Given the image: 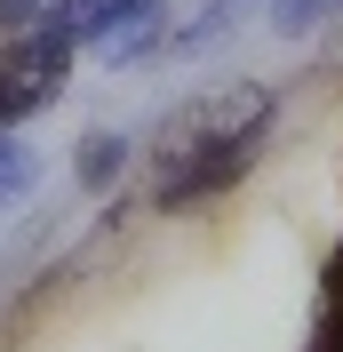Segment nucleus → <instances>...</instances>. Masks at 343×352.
Returning <instances> with one entry per match:
<instances>
[{
	"label": "nucleus",
	"instance_id": "obj_1",
	"mask_svg": "<svg viewBox=\"0 0 343 352\" xmlns=\"http://www.w3.org/2000/svg\"><path fill=\"white\" fill-rule=\"evenodd\" d=\"M272 88L256 80H224L192 104H176L144 144V176H152V208H192V200L224 192L248 160H256L263 129H272Z\"/></svg>",
	"mask_w": 343,
	"mask_h": 352
},
{
	"label": "nucleus",
	"instance_id": "obj_2",
	"mask_svg": "<svg viewBox=\"0 0 343 352\" xmlns=\"http://www.w3.org/2000/svg\"><path fill=\"white\" fill-rule=\"evenodd\" d=\"M72 32L56 16H40V32H24L8 56H0V129H16V120H32V112H48L56 96H64V72H72Z\"/></svg>",
	"mask_w": 343,
	"mask_h": 352
},
{
	"label": "nucleus",
	"instance_id": "obj_3",
	"mask_svg": "<svg viewBox=\"0 0 343 352\" xmlns=\"http://www.w3.org/2000/svg\"><path fill=\"white\" fill-rule=\"evenodd\" d=\"M152 8H160V0H56V24H64L72 41H96L104 48L112 32H120V24H136V16H152Z\"/></svg>",
	"mask_w": 343,
	"mask_h": 352
},
{
	"label": "nucleus",
	"instance_id": "obj_4",
	"mask_svg": "<svg viewBox=\"0 0 343 352\" xmlns=\"http://www.w3.org/2000/svg\"><path fill=\"white\" fill-rule=\"evenodd\" d=\"M32 184H40V153H32L16 129H0V208H16Z\"/></svg>",
	"mask_w": 343,
	"mask_h": 352
},
{
	"label": "nucleus",
	"instance_id": "obj_5",
	"mask_svg": "<svg viewBox=\"0 0 343 352\" xmlns=\"http://www.w3.org/2000/svg\"><path fill=\"white\" fill-rule=\"evenodd\" d=\"M120 153H128L120 136H88V144H80V160H72V176L96 192V184H112V176H120Z\"/></svg>",
	"mask_w": 343,
	"mask_h": 352
},
{
	"label": "nucleus",
	"instance_id": "obj_6",
	"mask_svg": "<svg viewBox=\"0 0 343 352\" xmlns=\"http://www.w3.org/2000/svg\"><path fill=\"white\" fill-rule=\"evenodd\" d=\"M239 8H248V0H208V8H200L192 24H184V32H176L168 48H200V41H224V32H232V16Z\"/></svg>",
	"mask_w": 343,
	"mask_h": 352
},
{
	"label": "nucleus",
	"instance_id": "obj_7",
	"mask_svg": "<svg viewBox=\"0 0 343 352\" xmlns=\"http://www.w3.org/2000/svg\"><path fill=\"white\" fill-rule=\"evenodd\" d=\"M327 8H335V0H272V24H279V32H311Z\"/></svg>",
	"mask_w": 343,
	"mask_h": 352
},
{
	"label": "nucleus",
	"instance_id": "obj_8",
	"mask_svg": "<svg viewBox=\"0 0 343 352\" xmlns=\"http://www.w3.org/2000/svg\"><path fill=\"white\" fill-rule=\"evenodd\" d=\"M40 16H56V0H0V24L16 32V24H40Z\"/></svg>",
	"mask_w": 343,
	"mask_h": 352
}]
</instances>
